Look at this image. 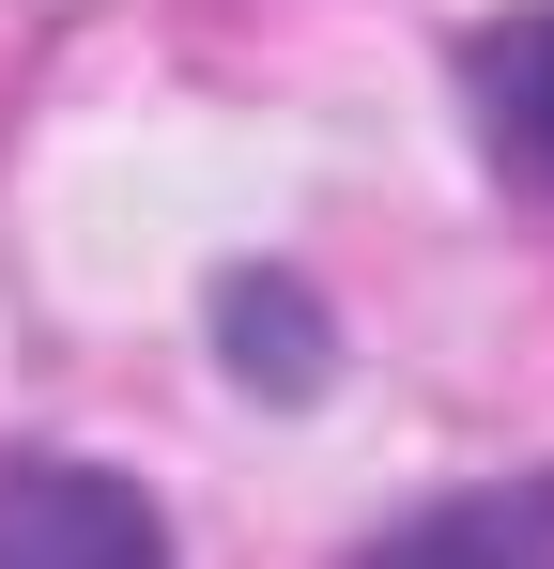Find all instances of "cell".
<instances>
[{
    "label": "cell",
    "instance_id": "cell-1",
    "mask_svg": "<svg viewBox=\"0 0 554 569\" xmlns=\"http://www.w3.org/2000/svg\"><path fill=\"white\" fill-rule=\"evenodd\" d=\"M0 569H170V508L78 447L0 462Z\"/></svg>",
    "mask_w": 554,
    "mask_h": 569
},
{
    "label": "cell",
    "instance_id": "cell-2",
    "mask_svg": "<svg viewBox=\"0 0 554 569\" xmlns=\"http://www.w3.org/2000/svg\"><path fill=\"white\" fill-rule=\"evenodd\" d=\"M216 355H231V385H263V400H308L324 355H339V323H324V292L293 278V262H231L216 278Z\"/></svg>",
    "mask_w": 554,
    "mask_h": 569
},
{
    "label": "cell",
    "instance_id": "cell-3",
    "mask_svg": "<svg viewBox=\"0 0 554 569\" xmlns=\"http://www.w3.org/2000/svg\"><path fill=\"white\" fill-rule=\"evenodd\" d=\"M355 569H554V477L540 492H447L400 539H369Z\"/></svg>",
    "mask_w": 554,
    "mask_h": 569
},
{
    "label": "cell",
    "instance_id": "cell-4",
    "mask_svg": "<svg viewBox=\"0 0 554 569\" xmlns=\"http://www.w3.org/2000/svg\"><path fill=\"white\" fill-rule=\"evenodd\" d=\"M462 78H477L493 154H524V170L554 186V0H540V16H493V31L462 47Z\"/></svg>",
    "mask_w": 554,
    "mask_h": 569
}]
</instances>
